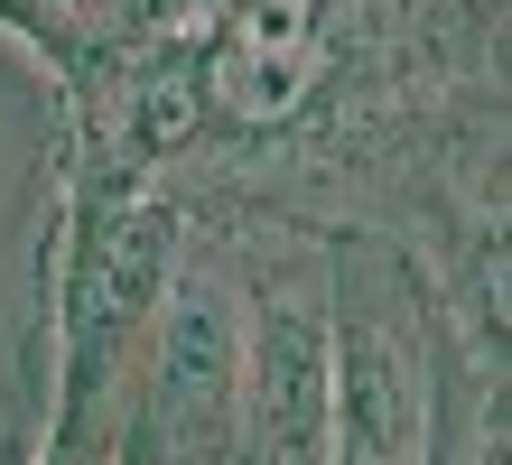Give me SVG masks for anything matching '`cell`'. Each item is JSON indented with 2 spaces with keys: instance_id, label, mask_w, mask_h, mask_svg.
Listing matches in <instances>:
<instances>
[{
  "instance_id": "obj_1",
  "label": "cell",
  "mask_w": 512,
  "mask_h": 465,
  "mask_svg": "<svg viewBox=\"0 0 512 465\" xmlns=\"http://www.w3.org/2000/svg\"><path fill=\"white\" fill-rule=\"evenodd\" d=\"M326 447V326L308 307H270L252 345V456L317 465Z\"/></svg>"
},
{
  "instance_id": "obj_2",
  "label": "cell",
  "mask_w": 512,
  "mask_h": 465,
  "mask_svg": "<svg viewBox=\"0 0 512 465\" xmlns=\"http://www.w3.org/2000/svg\"><path fill=\"white\" fill-rule=\"evenodd\" d=\"M326 410L345 419V465H401L410 456V438H419V382H410L401 345H391L373 317H345Z\"/></svg>"
},
{
  "instance_id": "obj_3",
  "label": "cell",
  "mask_w": 512,
  "mask_h": 465,
  "mask_svg": "<svg viewBox=\"0 0 512 465\" xmlns=\"http://www.w3.org/2000/svg\"><path fill=\"white\" fill-rule=\"evenodd\" d=\"M215 93L243 121H270V112H289L298 93H308V56H270V47H233L224 56V75H215Z\"/></svg>"
}]
</instances>
